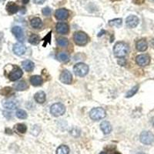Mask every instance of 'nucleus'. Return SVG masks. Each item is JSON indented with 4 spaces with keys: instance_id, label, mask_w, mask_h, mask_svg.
Masks as SVG:
<instances>
[{
    "instance_id": "nucleus-33",
    "label": "nucleus",
    "mask_w": 154,
    "mask_h": 154,
    "mask_svg": "<svg viewBox=\"0 0 154 154\" xmlns=\"http://www.w3.org/2000/svg\"><path fill=\"white\" fill-rule=\"evenodd\" d=\"M133 2H134L135 4H138V5H140V4L143 3L144 0H133Z\"/></svg>"
},
{
    "instance_id": "nucleus-20",
    "label": "nucleus",
    "mask_w": 154,
    "mask_h": 154,
    "mask_svg": "<svg viewBox=\"0 0 154 154\" xmlns=\"http://www.w3.org/2000/svg\"><path fill=\"white\" fill-rule=\"evenodd\" d=\"M22 66H23V69L27 72H31L34 69V63L31 60H25L22 63Z\"/></svg>"
},
{
    "instance_id": "nucleus-3",
    "label": "nucleus",
    "mask_w": 154,
    "mask_h": 154,
    "mask_svg": "<svg viewBox=\"0 0 154 154\" xmlns=\"http://www.w3.org/2000/svg\"><path fill=\"white\" fill-rule=\"evenodd\" d=\"M106 111L103 108H94L89 112V116L93 120H100L106 116Z\"/></svg>"
},
{
    "instance_id": "nucleus-11",
    "label": "nucleus",
    "mask_w": 154,
    "mask_h": 154,
    "mask_svg": "<svg viewBox=\"0 0 154 154\" xmlns=\"http://www.w3.org/2000/svg\"><path fill=\"white\" fill-rule=\"evenodd\" d=\"M26 48L21 42H17L13 46V52L17 56H22V55H23L26 53Z\"/></svg>"
},
{
    "instance_id": "nucleus-29",
    "label": "nucleus",
    "mask_w": 154,
    "mask_h": 154,
    "mask_svg": "<svg viewBox=\"0 0 154 154\" xmlns=\"http://www.w3.org/2000/svg\"><path fill=\"white\" fill-rule=\"evenodd\" d=\"M69 56L67 53H60L58 54V60H60V61L63 62V63H66L69 60Z\"/></svg>"
},
{
    "instance_id": "nucleus-30",
    "label": "nucleus",
    "mask_w": 154,
    "mask_h": 154,
    "mask_svg": "<svg viewBox=\"0 0 154 154\" xmlns=\"http://www.w3.org/2000/svg\"><path fill=\"white\" fill-rule=\"evenodd\" d=\"M16 130H17L19 133H25L27 130L26 126L25 124H23V123H19V124H17L16 126Z\"/></svg>"
},
{
    "instance_id": "nucleus-24",
    "label": "nucleus",
    "mask_w": 154,
    "mask_h": 154,
    "mask_svg": "<svg viewBox=\"0 0 154 154\" xmlns=\"http://www.w3.org/2000/svg\"><path fill=\"white\" fill-rule=\"evenodd\" d=\"M69 152V149L67 146L62 145L58 147L56 150V154H68Z\"/></svg>"
},
{
    "instance_id": "nucleus-2",
    "label": "nucleus",
    "mask_w": 154,
    "mask_h": 154,
    "mask_svg": "<svg viewBox=\"0 0 154 154\" xmlns=\"http://www.w3.org/2000/svg\"><path fill=\"white\" fill-rule=\"evenodd\" d=\"M74 73L78 76H85L89 72V67L85 63H77L73 67Z\"/></svg>"
},
{
    "instance_id": "nucleus-7",
    "label": "nucleus",
    "mask_w": 154,
    "mask_h": 154,
    "mask_svg": "<svg viewBox=\"0 0 154 154\" xmlns=\"http://www.w3.org/2000/svg\"><path fill=\"white\" fill-rule=\"evenodd\" d=\"M23 75V71L21 69L17 66H15L14 69L12 70V72L9 74V78L12 81H16L20 79Z\"/></svg>"
},
{
    "instance_id": "nucleus-18",
    "label": "nucleus",
    "mask_w": 154,
    "mask_h": 154,
    "mask_svg": "<svg viewBox=\"0 0 154 154\" xmlns=\"http://www.w3.org/2000/svg\"><path fill=\"white\" fill-rule=\"evenodd\" d=\"M100 128H101L102 131L103 132L104 134H109L112 131V126L111 124L107 121H103L100 125Z\"/></svg>"
},
{
    "instance_id": "nucleus-25",
    "label": "nucleus",
    "mask_w": 154,
    "mask_h": 154,
    "mask_svg": "<svg viewBox=\"0 0 154 154\" xmlns=\"http://www.w3.org/2000/svg\"><path fill=\"white\" fill-rule=\"evenodd\" d=\"M58 45L61 47H66L69 44V41L66 38H63V37H60L57 39Z\"/></svg>"
},
{
    "instance_id": "nucleus-34",
    "label": "nucleus",
    "mask_w": 154,
    "mask_h": 154,
    "mask_svg": "<svg viewBox=\"0 0 154 154\" xmlns=\"http://www.w3.org/2000/svg\"><path fill=\"white\" fill-rule=\"evenodd\" d=\"M45 1H46V0H33V2H35V4H39V5L43 3Z\"/></svg>"
},
{
    "instance_id": "nucleus-40",
    "label": "nucleus",
    "mask_w": 154,
    "mask_h": 154,
    "mask_svg": "<svg viewBox=\"0 0 154 154\" xmlns=\"http://www.w3.org/2000/svg\"><path fill=\"white\" fill-rule=\"evenodd\" d=\"M2 1H5V0H0V2H2Z\"/></svg>"
},
{
    "instance_id": "nucleus-38",
    "label": "nucleus",
    "mask_w": 154,
    "mask_h": 154,
    "mask_svg": "<svg viewBox=\"0 0 154 154\" xmlns=\"http://www.w3.org/2000/svg\"><path fill=\"white\" fill-rule=\"evenodd\" d=\"M100 154H106L105 152H101Z\"/></svg>"
},
{
    "instance_id": "nucleus-17",
    "label": "nucleus",
    "mask_w": 154,
    "mask_h": 154,
    "mask_svg": "<svg viewBox=\"0 0 154 154\" xmlns=\"http://www.w3.org/2000/svg\"><path fill=\"white\" fill-rule=\"evenodd\" d=\"M30 82L32 86H39L42 84L43 80H42V77L39 76V75H32L30 78Z\"/></svg>"
},
{
    "instance_id": "nucleus-16",
    "label": "nucleus",
    "mask_w": 154,
    "mask_h": 154,
    "mask_svg": "<svg viewBox=\"0 0 154 154\" xmlns=\"http://www.w3.org/2000/svg\"><path fill=\"white\" fill-rule=\"evenodd\" d=\"M6 10L9 12V14H15L19 11V6L15 2H9L6 5Z\"/></svg>"
},
{
    "instance_id": "nucleus-19",
    "label": "nucleus",
    "mask_w": 154,
    "mask_h": 154,
    "mask_svg": "<svg viewBox=\"0 0 154 154\" xmlns=\"http://www.w3.org/2000/svg\"><path fill=\"white\" fill-rule=\"evenodd\" d=\"M34 99L38 103H43L46 101V94L42 91H39L36 93L34 96Z\"/></svg>"
},
{
    "instance_id": "nucleus-37",
    "label": "nucleus",
    "mask_w": 154,
    "mask_h": 154,
    "mask_svg": "<svg viewBox=\"0 0 154 154\" xmlns=\"http://www.w3.org/2000/svg\"><path fill=\"white\" fill-rule=\"evenodd\" d=\"M152 126H153V127H154V117L152 118Z\"/></svg>"
},
{
    "instance_id": "nucleus-8",
    "label": "nucleus",
    "mask_w": 154,
    "mask_h": 154,
    "mask_svg": "<svg viewBox=\"0 0 154 154\" xmlns=\"http://www.w3.org/2000/svg\"><path fill=\"white\" fill-rule=\"evenodd\" d=\"M136 62L140 66H147L150 62V58H149V56L145 54L142 55H139V56H137L136 58Z\"/></svg>"
},
{
    "instance_id": "nucleus-23",
    "label": "nucleus",
    "mask_w": 154,
    "mask_h": 154,
    "mask_svg": "<svg viewBox=\"0 0 154 154\" xmlns=\"http://www.w3.org/2000/svg\"><path fill=\"white\" fill-rule=\"evenodd\" d=\"M31 26L34 29H40L42 26V22L39 18H33L31 20Z\"/></svg>"
},
{
    "instance_id": "nucleus-27",
    "label": "nucleus",
    "mask_w": 154,
    "mask_h": 154,
    "mask_svg": "<svg viewBox=\"0 0 154 154\" xmlns=\"http://www.w3.org/2000/svg\"><path fill=\"white\" fill-rule=\"evenodd\" d=\"M109 24L111 26H116L119 27L122 25V19H114L112 20L109 21Z\"/></svg>"
},
{
    "instance_id": "nucleus-21",
    "label": "nucleus",
    "mask_w": 154,
    "mask_h": 154,
    "mask_svg": "<svg viewBox=\"0 0 154 154\" xmlns=\"http://www.w3.org/2000/svg\"><path fill=\"white\" fill-rule=\"evenodd\" d=\"M147 47H148V45L145 39H140L137 42V49L140 52L146 51L147 49Z\"/></svg>"
},
{
    "instance_id": "nucleus-31",
    "label": "nucleus",
    "mask_w": 154,
    "mask_h": 154,
    "mask_svg": "<svg viewBox=\"0 0 154 154\" xmlns=\"http://www.w3.org/2000/svg\"><path fill=\"white\" fill-rule=\"evenodd\" d=\"M138 89H139V86H134V87L133 88V89H131V90H130V91L128 92L127 93H126V97L127 98H130V97H131V96H134L136 93H137V92L138 91Z\"/></svg>"
},
{
    "instance_id": "nucleus-15",
    "label": "nucleus",
    "mask_w": 154,
    "mask_h": 154,
    "mask_svg": "<svg viewBox=\"0 0 154 154\" xmlns=\"http://www.w3.org/2000/svg\"><path fill=\"white\" fill-rule=\"evenodd\" d=\"M56 31L60 34H66L69 32V26L65 23H59L56 25Z\"/></svg>"
},
{
    "instance_id": "nucleus-36",
    "label": "nucleus",
    "mask_w": 154,
    "mask_h": 154,
    "mask_svg": "<svg viewBox=\"0 0 154 154\" xmlns=\"http://www.w3.org/2000/svg\"><path fill=\"white\" fill-rule=\"evenodd\" d=\"M151 45H152V47L154 48V38H153V39H152V42H151Z\"/></svg>"
},
{
    "instance_id": "nucleus-26",
    "label": "nucleus",
    "mask_w": 154,
    "mask_h": 154,
    "mask_svg": "<svg viewBox=\"0 0 154 154\" xmlns=\"http://www.w3.org/2000/svg\"><path fill=\"white\" fill-rule=\"evenodd\" d=\"M29 42L32 45H37L39 42V37L36 34H32L29 38Z\"/></svg>"
},
{
    "instance_id": "nucleus-39",
    "label": "nucleus",
    "mask_w": 154,
    "mask_h": 154,
    "mask_svg": "<svg viewBox=\"0 0 154 154\" xmlns=\"http://www.w3.org/2000/svg\"><path fill=\"white\" fill-rule=\"evenodd\" d=\"M137 154H145V153H143V152H139V153H137Z\"/></svg>"
},
{
    "instance_id": "nucleus-4",
    "label": "nucleus",
    "mask_w": 154,
    "mask_h": 154,
    "mask_svg": "<svg viewBox=\"0 0 154 154\" xmlns=\"http://www.w3.org/2000/svg\"><path fill=\"white\" fill-rule=\"evenodd\" d=\"M74 42L79 46H84L88 42V36L83 32H77L73 35Z\"/></svg>"
},
{
    "instance_id": "nucleus-9",
    "label": "nucleus",
    "mask_w": 154,
    "mask_h": 154,
    "mask_svg": "<svg viewBox=\"0 0 154 154\" xmlns=\"http://www.w3.org/2000/svg\"><path fill=\"white\" fill-rule=\"evenodd\" d=\"M12 33L14 34V35L16 36V38H17L18 40L20 41V42H23L25 39V35L24 32H23V30L21 27L19 26H14L12 29Z\"/></svg>"
},
{
    "instance_id": "nucleus-41",
    "label": "nucleus",
    "mask_w": 154,
    "mask_h": 154,
    "mask_svg": "<svg viewBox=\"0 0 154 154\" xmlns=\"http://www.w3.org/2000/svg\"><path fill=\"white\" fill-rule=\"evenodd\" d=\"M115 154H120V153H119V152H116V153H115Z\"/></svg>"
},
{
    "instance_id": "nucleus-35",
    "label": "nucleus",
    "mask_w": 154,
    "mask_h": 154,
    "mask_svg": "<svg viewBox=\"0 0 154 154\" xmlns=\"http://www.w3.org/2000/svg\"><path fill=\"white\" fill-rule=\"evenodd\" d=\"M22 1H23V2L24 4H27L29 2V0H22Z\"/></svg>"
},
{
    "instance_id": "nucleus-32",
    "label": "nucleus",
    "mask_w": 154,
    "mask_h": 154,
    "mask_svg": "<svg viewBox=\"0 0 154 154\" xmlns=\"http://www.w3.org/2000/svg\"><path fill=\"white\" fill-rule=\"evenodd\" d=\"M51 12H52V10H51L50 8L49 7H46L44 8V9H42V14H43L44 16H49V15L51 14Z\"/></svg>"
},
{
    "instance_id": "nucleus-22",
    "label": "nucleus",
    "mask_w": 154,
    "mask_h": 154,
    "mask_svg": "<svg viewBox=\"0 0 154 154\" xmlns=\"http://www.w3.org/2000/svg\"><path fill=\"white\" fill-rule=\"evenodd\" d=\"M14 88L16 90H19V91H23V90H25V89H26L28 88V86H27L26 82H25V81L22 80L16 82V84L14 85Z\"/></svg>"
},
{
    "instance_id": "nucleus-6",
    "label": "nucleus",
    "mask_w": 154,
    "mask_h": 154,
    "mask_svg": "<svg viewBox=\"0 0 154 154\" xmlns=\"http://www.w3.org/2000/svg\"><path fill=\"white\" fill-rule=\"evenodd\" d=\"M140 141L145 145H149L154 141V136L151 132L144 131L140 135Z\"/></svg>"
},
{
    "instance_id": "nucleus-28",
    "label": "nucleus",
    "mask_w": 154,
    "mask_h": 154,
    "mask_svg": "<svg viewBox=\"0 0 154 154\" xmlns=\"http://www.w3.org/2000/svg\"><path fill=\"white\" fill-rule=\"evenodd\" d=\"M16 115L19 119H26L27 113L23 109H18L16 112Z\"/></svg>"
},
{
    "instance_id": "nucleus-5",
    "label": "nucleus",
    "mask_w": 154,
    "mask_h": 154,
    "mask_svg": "<svg viewBox=\"0 0 154 154\" xmlns=\"http://www.w3.org/2000/svg\"><path fill=\"white\" fill-rule=\"evenodd\" d=\"M66 108L64 105L62 103L53 104L50 109L51 114H53L54 116H60L65 112Z\"/></svg>"
},
{
    "instance_id": "nucleus-10",
    "label": "nucleus",
    "mask_w": 154,
    "mask_h": 154,
    "mask_svg": "<svg viewBox=\"0 0 154 154\" xmlns=\"http://www.w3.org/2000/svg\"><path fill=\"white\" fill-rule=\"evenodd\" d=\"M72 74L68 70H64L60 75V80L65 84H69L70 82H72Z\"/></svg>"
},
{
    "instance_id": "nucleus-12",
    "label": "nucleus",
    "mask_w": 154,
    "mask_h": 154,
    "mask_svg": "<svg viewBox=\"0 0 154 154\" xmlns=\"http://www.w3.org/2000/svg\"><path fill=\"white\" fill-rule=\"evenodd\" d=\"M126 24L130 28H135L139 24V19L135 16H128L126 19Z\"/></svg>"
},
{
    "instance_id": "nucleus-1",
    "label": "nucleus",
    "mask_w": 154,
    "mask_h": 154,
    "mask_svg": "<svg viewBox=\"0 0 154 154\" xmlns=\"http://www.w3.org/2000/svg\"><path fill=\"white\" fill-rule=\"evenodd\" d=\"M113 52L116 57H125L129 53V46L125 42H119L114 46Z\"/></svg>"
},
{
    "instance_id": "nucleus-14",
    "label": "nucleus",
    "mask_w": 154,
    "mask_h": 154,
    "mask_svg": "<svg viewBox=\"0 0 154 154\" xmlns=\"http://www.w3.org/2000/svg\"><path fill=\"white\" fill-rule=\"evenodd\" d=\"M2 106H4V108L8 109H15L16 108H17L18 103L15 100H6L3 101Z\"/></svg>"
},
{
    "instance_id": "nucleus-13",
    "label": "nucleus",
    "mask_w": 154,
    "mask_h": 154,
    "mask_svg": "<svg viewBox=\"0 0 154 154\" xmlns=\"http://www.w3.org/2000/svg\"><path fill=\"white\" fill-rule=\"evenodd\" d=\"M55 16L59 20H64L69 17V11L66 9H58L55 13Z\"/></svg>"
}]
</instances>
